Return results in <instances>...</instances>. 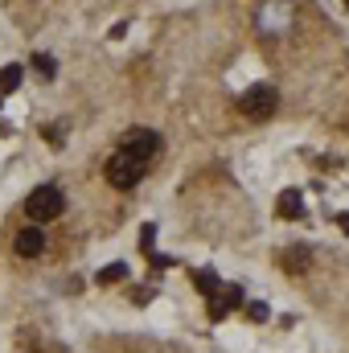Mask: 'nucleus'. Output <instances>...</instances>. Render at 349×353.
<instances>
[{"mask_svg":"<svg viewBox=\"0 0 349 353\" xmlns=\"http://www.w3.org/2000/svg\"><path fill=\"white\" fill-rule=\"evenodd\" d=\"M62 210H66V197H62L58 185H37V189L29 193V201H25L29 222H54Z\"/></svg>","mask_w":349,"mask_h":353,"instance_id":"nucleus-1","label":"nucleus"},{"mask_svg":"<svg viewBox=\"0 0 349 353\" xmlns=\"http://www.w3.org/2000/svg\"><path fill=\"white\" fill-rule=\"evenodd\" d=\"M119 152L132 157V161H140V165H148V161L161 152V136H157L152 128H132V132L119 140Z\"/></svg>","mask_w":349,"mask_h":353,"instance_id":"nucleus-2","label":"nucleus"},{"mask_svg":"<svg viewBox=\"0 0 349 353\" xmlns=\"http://www.w3.org/2000/svg\"><path fill=\"white\" fill-rule=\"evenodd\" d=\"M140 176H144V165L132 161V157H123V152H115V157L107 161V181H111L115 189H132V185H140Z\"/></svg>","mask_w":349,"mask_h":353,"instance_id":"nucleus-3","label":"nucleus"},{"mask_svg":"<svg viewBox=\"0 0 349 353\" xmlns=\"http://www.w3.org/2000/svg\"><path fill=\"white\" fill-rule=\"evenodd\" d=\"M275 103H279L275 87H251L247 94H243V99H239L243 115H251V119H267V115L275 111Z\"/></svg>","mask_w":349,"mask_h":353,"instance_id":"nucleus-4","label":"nucleus"},{"mask_svg":"<svg viewBox=\"0 0 349 353\" xmlns=\"http://www.w3.org/2000/svg\"><path fill=\"white\" fill-rule=\"evenodd\" d=\"M12 247H17V255H21V259H37V255L46 251V234H41L37 226H25V230L12 239Z\"/></svg>","mask_w":349,"mask_h":353,"instance_id":"nucleus-5","label":"nucleus"},{"mask_svg":"<svg viewBox=\"0 0 349 353\" xmlns=\"http://www.w3.org/2000/svg\"><path fill=\"white\" fill-rule=\"evenodd\" d=\"M243 300V292L239 288H218L214 296H210V321H222L226 312H235V304Z\"/></svg>","mask_w":349,"mask_h":353,"instance_id":"nucleus-6","label":"nucleus"},{"mask_svg":"<svg viewBox=\"0 0 349 353\" xmlns=\"http://www.w3.org/2000/svg\"><path fill=\"white\" fill-rule=\"evenodd\" d=\"M279 214H283V218H300V214H304V197H300V189L279 193Z\"/></svg>","mask_w":349,"mask_h":353,"instance_id":"nucleus-7","label":"nucleus"},{"mask_svg":"<svg viewBox=\"0 0 349 353\" xmlns=\"http://www.w3.org/2000/svg\"><path fill=\"white\" fill-rule=\"evenodd\" d=\"M193 288H197V292H201V296H206V300H210V296H214V292H218V288H222V279H218V275H214V271H210V267H201V271H197V275H193Z\"/></svg>","mask_w":349,"mask_h":353,"instance_id":"nucleus-8","label":"nucleus"},{"mask_svg":"<svg viewBox=\"0 0 349 353\" xmlns=\"http://www.w3.org/2000/svg\"><path fill=\"white\" fill-rule=\"evenodd\" d=\"M21 74H25V70H21L17 62H8V66H0V94H12V90L21 87Z\"/></svg>","mask_w":349,"mask_h":353,"instance_id":"nucleus-9","label":"nucleus"},{"mask_svg":"<svg viewBox=\"0 0 349 353\" xmlns=\"http://www.w3.org/2000/svg\"><path fill=\"white\" fill-rule=\"evenodd\" d=\"M283 263H288V271H296V275H300V271H308V247L288 251V255H283Z\"/></svg>","mask_w":349,"mask_h":353,"instance_id":"nucleus-10","label":"nucleus"},{"mask_svg":"<svg viewBox=\"0 0 349 353\" xmlns=\"http://www.w3.org/2000/svg\"><path fill=\"white\" fill-rule=\"evenodd\" d=\"M123 275H128V267L111 263V267H103V271H99V283H115V279H123Z\"/></svg>","mask_w":349,"mask_h":353,"instance_id":"nucleus-11","label":"nucleus"},{"mask_svg":"<svg viewBox=\"0 0 349 353\" xmlns=\"http://www.w3.org/2000/svg\"><path fill=\"white\" fill-rule=\"evenodd\" d=\"M33 66H37L46 79H54V74H58V66H54V58H50V54H37V58H33Z\"/></svg>","mask_w":349,"mask_h":353,"instance_id":"nucleus-12","label":"nucleus"},{"mask_svg":"<svg viewBox=\"0 0 349 353\" xmlns=\"http://www.w3.org/2000/svg\"><path fill=\"white\" fill-rule=\"evenodd\" d=\"M247 316H251V321H267L271 312H267V304H263V300H251V304H247Z\"/></svg>","mask_w":349,"mask_h":353,"instance_id":"nucleus-13","label":"nucleus"},{"mask_svg":"<svg viewBox=\"0 0 349 353\" xmlns=\"http://www.w3.org/2000/svg\"><path fill=\"white\" fill-rule=\"evenodd\" d=\"M337 226H341V234H349V214H341V218H337Z\"/></svg>","mask_w":349,"mask_h":353,"instance_id":"nucleus-14","label":"nucleus"}]
</instances>
